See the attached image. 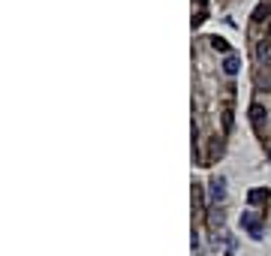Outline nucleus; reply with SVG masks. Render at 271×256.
Masks as SVG:
<instances>
[{
    "label": "nucleus",
    "instance_id": "obj_7",
    "mask_svg": "<svg viewBox=\"0 0 271 256\" xmlns=\"http://www.w3.org/2000/svg\"><path fill=\"white\" fill-rule=\"evenodd\" d=\"M232 127V102H226V108H223V130H229Z\"/></svg>",
    "mask_w": 271,
    "mask_h": 256
},
{
    "label": "nucleus",
    "instance_id": "obj_9",
    "mask_svg": "<svg viewBox=\"0 0 271 256\" xmlns=\"http://www.w3.org/2000/svg\"><path fill=\"white\" fill-rule=\"evenodd\" d=\"M256 54H259V57H265V54H268V43H265V40L259 43V49H256Z\"/></svg>",
    "mask_w": 271,
    "mask_h": 256
},
{
    "label": "nucleus",
    "instance_id": "obj_1",
    "mask_svg": "<svg viewBox=\"0 0 271 256\" xmlns=\"http://www.w3.org/2000/svg\"><path fill=\"white\" fill-rule=\"evenodd\" d=\"M241 226H244L253 238H262V229H259V223L253 220V214H241Z\"/></svg>",
    "mask_w": 271,
    "mask_h": 256
},
{
    "label": "nucleus",
    "instance_id": "obj_2",
    "mask_svg": "<svg viewBox=\"0 0 271 256\" xmlns=\"http://www.w3.org/2000/svg\"><path fill=\"white\" fill-rule=\"evenodd\" d=\"M268 196H271V193H268V187H253V190L247 193V199H250L253 205H262V202H268Z\"/></svg>",
    "mask_w": 271,
    "mask_h": 256
},
{
    "label": "nucleus",
    "instance_id": "obj_3",
    "mask_svg": "<svg viewBox=\"0 0 271 256\" xmlns=\"http://www.w3.org/2000/svg\"><path fill=\"white\" fill-rule=\"evenodd\" d=\"M238 69H241V60H238L235 54H229V57L223 60V72H226V76H238Z\"/></svg>",
    "mask_w": 271,
    "mask_h": 256
},
{
    "label": "nucleus",
    "instance_id": "obj_6",
    "mask_svg": "<svg viewBox=\"0 0 271 256\" xmlns=\"http://www.w3.org/2000/svg\"><path fill=\"white\" fill-rule=\"evenodd\" d=\"M211 196H214V199H223V181H220V178L211 181Z\"/></svg>",
    "mask_w": 271,
    "mask_h": 256
},
{
    "label": "nucleus",
    "instance_id": "obj_10",
    "mask_svg": "<svg viewBox=\"0 0 271 256\" xmlns=\"http://www.w3.org/2000/svg\"><path fill=\"white\" fill-rule=\"evenodd\" d=\"M250 112H253V121L259 124V118H262V105H253V108H250Z\"/></svg>",
    "mask_w": 271,
    "mask_h": 256
},
{
    "label": "nucleus",
    "instance_id": "obj_5",
    "mask_svg": "<svg viewBox=\"0 0 271 256\" xmlns=\"http://www.w3.org/2000/svg\"><path fill=\"white\" fill-rule=\"evenodd\" d=\"M193 199H196V214L202 211V184H193Z\"/></svg>",
    "mask_w": 271,
    "mask_h": 256
},
{
    "label": "nucleus",
    "instance_id": "obj_12",
    "mask_svg": "<svg viewBox=\"0 0 271 256\" xmlns=\"http://www.w3.org/2000/svg\"><path fill=\"white\" fill-rule=\"evenodd\" d=\"M196 3H199V6H202V3H205V0H196Z\"/></svg>",
    "mask_w": 271,
    "mask_h": 256
},
{
    "label": "nucleus",
    "instance_id": "obj_4",
    "mask_svg": "<svg viewBox=\"0 0 271 256\" xmlns=\"http://www.w3.org/2000/svg\"><path fill=\"white\" fill-rule=\"evenodd\" d=\"M208 43H211V49H214V51H223V54L229 51V43L223 40V36H211V40H208Z\"/></svg>",
    "mask_w": 271,
    "mask_h": 256
},
{
    "label": "nucleus",
    "instance_id": "obj_8",
    "mask_svg": "<svg viewBox=\"0 0 271 256\" xmlns=\"http://www.w3.org/2000/svg\"><path fill=\"white\" fill-rule=\"evenodd\" d=\"M202 21H205V9H199V12H196V15H193V27H199V24H202Z\"/></svg>",
    "mask_w": 271,
    "mask_h": 256
},
{
    "label": "nucleus",
    "instance_id": "obj_11",
    "mask_svg": "<svg viewBox=\"0 0 271 256\" xmlns=\"http://www.w3.org/2000/svg\"><path fill=\"white\" fill-rule=\"evenodd\" d=\"M265 33H268V40H271V21H268V30H265Z\"/></svg>",
    "mask_w": 271,
    "mask_h": 256
}]
</instances>
